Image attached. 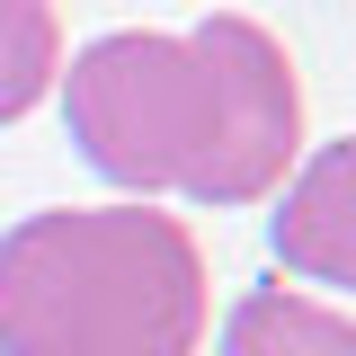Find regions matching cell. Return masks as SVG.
<instances>
[{"label":"cell","instance_id":"6da1fadb","mask_svg":"<svg viewBox=\"0 0 356 356\" xmlns=\"http://www.w3.org/2000/svg\"><path fill=\"white\" fill-rule=\"evenodd\" d=\"M205 250L152 205H44L0 232V356H196Z\"/></svg>","mask_w":356,"mask_h":356},{"label":"cell","instance_id":"7a4b0ae2","mask_svg":"<svg viewBox=\"0 0 356 356\" xmlns=\"http://www.w3.org/2000/svg\"><path fill=\"white\" fill-rule=\"evenodd\" d=\"M63 116L81 161L107 187L143 196H196V178L214 161V63L196 54V36H161V27H116L72 54L63 72Z\"/></svg>","mask_w":356,"mask_h":356},{"label":"cell","instance_id":"3957f363","mask_svg":"<svg viewBox=\"0 0 356 356\" xmlns=\"http://www.w3.org/2000/svg\"><path fill=\"white\" fill-rule=\"evenodd\" d=\"M196 54L214 63V98H222V125H214V161L196 178V205H259L285 187L294 152H303V81L285 63V44L267 36L259 18L241 9H214L196 27Z\"/></svg>","mask_w":356,"mask_h":356},{"label":"cell","instance_id":"277c9868","mask_svg":"<svg viewBox=\"0 0 356 356\" xmlns=\"http://www.w3.org/2000/svg\"><path fill=\"white\" fill-rule=\"evenodd\" d=\"M267 250L303 285H339L356 294V134L321 143L303 170L285 178V205L267 222Z\"/></svg>","mask_w":356,"mask_h":356},{"label":"cell","instance_id":"5b68a950","mask_svg":"<svg viewBox=\"0 0 356 356\" xmlns=\"http://www.w3.org/2000/svg\"><path fill=\"white\" fill-rule=\"evenodd\" d=\"M222 356H356V321L294 285H250L222 321Z\"/></svg>","mask_w":356,"mask_h":356},{"label":"cell","instance_id":"8992f818","mask_svg":"<svg viewBox=\"0 0 356 356\" xmlns=\"http://www.w3.org/2000/svg\"><path fill=\"white\" fill-rule=\"evenodd\" d=\"M54 81H63V18H54V0H0V125L44 107Z\"/></svg>","mask_w":356,"mask_h":356}]
</instances>
